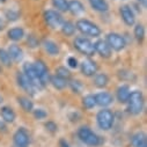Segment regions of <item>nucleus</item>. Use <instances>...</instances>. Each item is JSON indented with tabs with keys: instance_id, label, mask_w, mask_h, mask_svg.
Here are the masks:
<instances>
[{
	"instance_id": "f257e3e1",
	"label": "nucleus",
	"mask_w": 147,
	"mask_h": 147,
	"mask_svg": "<svg viewBox=\"0 0 147 147\" xmlns=\"http://www.w3.org/2000/svg\"><path fill=\"white\" fill-rule=\"evenodd\" d=\"M127 104H129V111L132 115H139L142 109H144V96L142 93L139 90H134L132 93H130L129 100H127Z\"/></svg>"
},
{
	"instance_id": "f03ea898",
	"label": "nucleus",
	"mask_w": 147,
	"mask_h": 147,
	"mask_svg": "<svg viewBox=\"0 0 147 147\" xmlns=\"http://www.w3.org/2000/svg\"><path fill=\"white\" fill-rule=\"evenodd\" d=\"M78 137L80 138V140L82 142H85L86 145L92 146V147H96V146L102 144L101 138L96 133H94L88 126L80 127L79 131H78Z\"/></svg>"
},
{
	"instance_id": "7ed1b4c3",
	"label": "nucleus",
	"mask_w": 147,
	"mask_h": 147,
	"mask_svg": "<svg viewBox=\"0 0 147 147\" xmlns=\"http://www.w3.org/2000/svg\"><path fill=\"white\" fill-rule=\"evenodd\" d=\"M114 114L110 111L109 109H103L101 111H98L97 116H96V121H97V125L100 126V129L107 131L110 130L114 124Z\"/></svg>"
},
{
	"instance_id": "20e7f679",
	"label": "nucleus",
	"mask_w": 147,
	"mask_h": 147,
	"mask_svg": "<svg viewBox=\"0 0 147 147\" xmlns=\"http://www.w3.org/2000/svg\"><path fill=\"white\" fill-rule=\"evenodd\" d=\"M77 29L81 34L93 36V37H97V36H100V34H101L100 28L95 23H93L88 20H79L77 22Z\"/></svg>"
},
{
	"instance_id": "39448f33",
	"label": "nucleus",
	"mask_w": 147,
	"mask_h": 147,
	"mask_svg": "<svg viewBox=\"0 0 147 147\" xmlns=\"http://www.w3.org/2000/svg\"><path fill=\"white\" fill-rule=\"evenodd\" d=\"M23 74L28 78V80L31 82V85L36 88V90H40L43 88V85L41 84L37 74H36V71H35V67L32 64L30 63H26L23 65Z\"/></svg>"
},
{
	"instance_id": "423d86ee",
	"label": "nucleus",
	"mask_w": 147,
	"mask_h": 147,
	"mask_svg": "<svg viewBox=\"0 0 147 147\" xmlns=\"http://www.w3.org/2000/svg\"><path fill=\"white\" fill-rule=\"evenodd\" d=\"M74 47L84 55L86 56H93L95 53V48L94 43L85 37H77L74 40Z\"/></svg>"
},
{
	"instance_id": "0eeeda50",
	"label": "nucleus",
	"mask_w": 147,
	"mask_h": 147,
	"mask_svg": "<svg viewBox=\"0 0 147 147\" xmlns=\"http://www.w3.org/2000/svg\"><path fill=\"white\" fill-rule=\"evenodd\" d=\"M107 43L110 47V49H113L115 51H122L125 48V45H126V42H125L124 37H123V36H121L119 34H116V32L108 34V36H107Z\"/></svg>"
},
{
	"instance_id": "6e6552de",
	"label": "nucleus",
	"mask_w": 147,
	"mask_h": 147,
	"mask_svg": "<svg viewBox=\"0 0 147 147\" xmlns=\"http://www.w3.org/2000/svg\"><path fill=\"white\" fill-rule=\"evenodd\" d=\"M32 65L35 67L36 74H37L41 84L43 86H45L48 82H50V74H49V69H48L47 65L43 61H41V60L35 61V64H32Z\"/></svg>"
},
{
	"instance_id": "1a4fd4ad",
	"label": "nucleus",
	"mask_w": 147,
	"mask_h": 147,
	"mask_svg": "<svg viewBox=\"0 0 147 147\" xmlns=\"http://www.w3.org/2000/svg\"><path fill=\"white\" fill-rule=\"evenodd\" d=\"M44 20L47 22L48 26H50L51 28L56 29V28H59L61 27L63 24V18L61 15L56 12V11H47L44 13Z\"/></svg>"
},
{
	"instance_id": "9d476101",
	"label": "nucleus",
	"mask_w": 147,
	"mask_h": 147,
	"mask_svg": "<svg viewBox=\"0 0 147 147\" xmlns=\"http://www.w3.org/2000/svg\"><path fill=\"white\" fill-rule=\"evenodd\" d=\"M14 140V146L15 147H28L29 145V133L24 127H20L13 137Z\"/></svg>"
},
{
	"instance_id": "9b49d317",
	"label": "nucleus",
	"mask_w": 147,
	"mask_h": 147,
	"mask_svg": "<svg viewBox=\"0 0 147 147\" xmlns=\"http://www.w3.org/2000/svg\"><path fill=\"white\" fill-rule=\"evenodd\" d=\"M81 72L86 77H93L97 72V64L94 60L86 59L81 63Z\"/></svg>"
},
{
	"instance_id": "f8f14e48",
	"label": "nucleus",
	"mask_w": 147,
	"mask_h": 147,
	"mask_svg": "<svg viewBox=\"0 0 147 147\" xmlns=\"http://www.w3.org/2000/svg\"><path fill=\"white\" fill-rule=\"evenodd\" d=\"M16 79H18V84H19V86H20L23 90H26L27 93H29V94H31V95L35 94L36 88L31 85V82L28 80V78L23 74V73H18Z\"/></svg>"
},
{
	"instance_id": "ddd939ff",
	"label": "nucleus",
	"mask_w": 147,
	"mask_h": 147,
	"mask_svg": "<svg viewBox=\"0 0 147 147\" xmlns=\"http://www.w3.org/2000/svg\"><path fill=\"white\" fill-rule=\"evenodd\" d=\"M121 15H122V19L125 22V24H127V26H133L134 24L136 18H134V13L130 8V6L123 5L121 7Z\"/></svg>"
},
{
	"instance_id": "4468645a",
	"label": "nucleus",
	"mask_w": 147,
	"mask_h": 147,
	"mask_svg": "<svg viewBox=\"0 0 147 147\" xmlns=\"http://www.w3.org/2000/svg\"><path fill=\"white\" fill-rule=\"evenodd\" d=\"M94 48H95V52H97L103 58H109L111 56V49H110V47L105 41H102V40L97 41L94 44Z\"/></svg>"
},
{
	"instance_id": "2eb2a0df",
	"label": "nucleus",
	"mask_w": 147,
	"mask_h": 147,
	"mask_svg": "<svg viewBox=\"0 0 147 147\" xmlns=\"http://www.w3.org/2000/svg\"><path fill=\"white\" fill-rule=\"evenodd\" d=\"M94 98H95L96 104H98L100 107H108L114 101L113 95L107 93V92H102V93H98V94L94 95Z\"/></svg>"
},
{
	"instance_id": "dca6fc26",
	"label": "nucleus",
	"mask_w": 147,
	"mask_h": 147,
	"mask_svg": "<svg viewBox=\"0 0 147 147\" xmlns=\"http://www.w3.org/2000/svg\"><path fill=\"white\" fill-rule=\"evenodd\" d=\"M8 55H9V57H11V59H13L14 61H20L21 59H22V57H23V51H22V49L19 47V45H15V44H13V45H11L9 48H8Z\"/></svg>"
},
{
	"instance_id": "f3484780",
	"label": "nucleus",
	"mask_w": 147,
	"mask_h": 147,
	"mask_svg": "<svg viewBox=\"0 0 147 147\" xmlns=\"http://www.w3.org/2000/svg\"><path fill=\"white\" fill-rule=\"evenodd\" d=\"M0 115H1L3 119L7 123H13L15 121V113L13 111V109H11L9 107H3L0 109Z\"/></svg>"
},
{
	"instance_id": "a211bd4d",
	"label": "nucleus",
	"mask_w": 147,
	"mask_h": 147,
	"mask_svg": "<svg viewBox=\"0 0 147 147\" xmlns=\"http://www.w3.org/2000/svg\"><path fill=\"white\" fill-rule=\"evenodd\" d=\"M130 88L126 85H122L121 87H118L117 89V98L121 103H126L130 96Z\"/></svg>"
},
{
	"instance_id": "6ab92c4d",
	"label": "nucleus",
	"mask_w": 147,
	"mask_h": 147,
	"mask_svg": "<svg viewBox=\"0 0 147 147\" xmlns=\"http://www.w3.org/2000/svg\"><path fill=\"white\" fill-rule=\"evenodd\" d=\"M68 11L71 13H73V14L78 15V14L84 13L85 7H84V5L79 1V0H71V1L68 3Z\"/></svg>"
},
{
	"instance_id": "aec40b11",
	"label": "nucleus",
	"mask_w": 147,
	"mask_h": 147,
	"mask_svg": "<svg viewBox=\"0 0 147 147\" xmlns=\"http://www.w3.org/2000/svg\"><path fill=\"white\" fill-rule=\"evenodd\" d=\"M89 4L92 8L97 12H107L109 9V5L105 0H89Z\"/></svg>"
},
{
	"instance_id": "412c9836",
	"label": "nucleus",
	"mask_w": 147,
	"mask_h": 147,
	"mask_svg": "<svg viewBox=\"0 0 147 147\" xmlns=\"http://www.w3.org/2000/svg\"><path fill=\"white\" fill-rule=\"evenodd\" d=\"M43 47L45 49V51L51 55V56H57L59 53V48L57 45V43H55L53 41H50V40H45L43 42Z\"/></svg>"
},
{
	"instance_id": "4be33fe9",
	"label": "nucleus",
	"mask_w": 147,
	"mask_h": 147,
	"mask_svg": "<svg viewBox=\"0 0 147 147\" xmlns=\"http://www.w3.org/2000/svg\"><path fill=\"white\" fill-rule=\"evenodd\" d=\"M131 144L134 147H141L142 145L146 144V134L144 132H137L136 134L132 136L131 138Z\"/></svg>"
},
{
	"instance_id": "5701e85b",
	"label": "nucleus",
	"mask_w": 147,
	"mask_h": 147,
	"mask_svg": "<svg viewBox=\"0 0 147 147\" xmlns=\"http://www.w3.org/2000/svg\"><path fill=\"white\" fill-rule=\"evenodd\" d=\"M18 101H19L20 105L22 107V109L24 110V111H27V113L32 111L34 103H32V101H31L30 98H28V97H26V96H20V97H18Z\"/></svg>"
},
{
	"instance_id": "b1692460",
	"label": "nucleus",
	"mask_w": 147,
	"mask_h": 147,
	"mask_svg": "<svg viewBox=\"0 0 147 147\" xmlns=\"http://www.w3.org/2000/svg\"><path fill=\"white\" fill-rule=\"evenodd\" d=\"M23 36H24V31L22 28H12L8 31V37L12 41H20L23 38Z\"/></svg>"
},
{
	"instance_id": "393cba45",
	"label": "nucleus",
	"mask_w": 147,
	"mask_h": 147,
	"mask_svg": "<svg viewBox=\"0 0 147 147\" xmlns=\"http://www.w3.org/2000/svg\"><path fill=\"white\" fill-rule=\"evenodd\" d=\"M50 82L52 84V86L56 88V89H64L66 86H67V80L65 79H61L57 76L55 77H50Z\"/></svg>"
},
{
	"instance_id": "a878e982",
	"label": "nucleus",
	"mask_w": 147,
	"mask_h": 147,
	"mask_svg": "<svg viewBox=\"0 0 147 147\" xmlns=\"http://www.w3.org/2000/svg\"><path fill=\"white\" fill-rule=\"evenodd\" d=\"M108 82H109V78L107 77V74H104V73H100V74H97L94 79V84L98 88L105 87L108 85Z\"/></svg>"
},
{
	"instance_id": "bb28decb",
	"label": "nucleus",
	"mask_w": 147,
	"mask_h": 147,
	"mask_svg": "<svg viewBox=\"0 0 147 147\" xmlns=\"http://www.w3.org/2000/svg\"><path fill=\"white\" fill-rule=\"evenodd\" d=\"M61 30L66 36H72L76 31V26L73 24L72 22H69V21H66V22H63Z\"/></svg>"
},
{
	"instance_id": "cd10ccee",
	"label": "nucleus",
	"mask_w": 147,
	"mask_h": 147,
	"mask_svg": "<svg viewBox=\"0 0 147 147\" xmlns=\"http://www.w3.org/2000/svg\"><path fill=\"white\" fill-rule=\"evenodd\" d=\"M52 4L60 12L68 11V1L67 0H52Z\"/></svg>"
},
{
	"instance_id": "c85d7f7f",
	"label": "nucleus",
	"mask_w": 147,
	"mask_h": 147,
	"mask_svg": "<svg viewBox=\"0 0 147 147\" xmlns=\"http://www.w3.org/2000/svg\"><path fill=\"white\" fill-rule=\"evenodd\" d=\"M56 73H57V74H56L57 77H59V78H61V79H65V80H68V79L71 78V72H69L66 67H64V66L57 67Z\"/></svg>"
},
{
	"instance_id": "c756f323",
	"label": "nucleus",
	"mask_w": 147,
	"mask_h": 147,
	"mask_svg": "<svg viewBox=\"0 0 147 147\" xmlns=\"http://www.w3.org/2000/svg\"><path fill=\"white\" fill-rule=\"evenodd\" d=\"M0 61L5 66H11L12 65V59L8 55V52L4 49H0Z\"/></svg>"
},
{
	"instance_id": "7c9ffc66",
	"label": "nucleus",
	"mask_w": 147,
	"mask_h": 147,
	"mask_svg": "<svg viewBox=\"0 0 147 147\" xmlns=\"http://www.w3.org/2000/svg\"><path fill=\"white\" fill-rule=\"evenodd\" d=\"M82 104L86 109H92L96 105V102H95V98H94V95H87L84 97L82 100Z\"/></svg>"
},
{
	"instance_id": "2f4dec72",
	"label": "nucleus",
	"mask_w": 147,
	"mask_h": 147,
	"mask_svg": "<svg viewBox=\"0 0 147 147\" xmlns=\"http://www.w3.org/2000/svg\"><path fill=\"white\" fill-rule=\"evenodd\" d=\"M134 36L138 41H141L145 36V29H144V26L142 24H137L134 27Z\"/></svg>"
},
{
	"instance_id": "473e14b6",
	"label": "nucleus",
	"mask_w": 147,
	"mask_h": 147,
	"mask_svg": "<svg viewBox=\"0 0 147 147\" xmlns=\"http://www.w3.org/2000/svg\"><path fill=\"white\" fill-rule=\"evenodd\" d=\"M71 87H72V90L74 92V93H80L81 89L84 88L82 84L79 81V80H74V81H72L71 82Z\"/></svg>"
},
{
	"instance_id": "72a5a7b5",
	"label": "nucleus",
	"mask_w": 147,
	"mask_h": 147,
	"mask_svg": "<svg viewBox=\"0 0 147 147\" xmlns=\"http://www.w3.org/2000/svg\"><path fill=\"white\" fill-rule=\"evenodd\" d=\"M34 116L36 119H43L47 117V113L43 109H36V110H34Z\"/></svg>"
},
{
	"instance_id": "f704fd0d",
	"label": "nucleus",
	"mask_w": 147,
	"mask_h": 147,
	"mask_svg": "<svg viewBox=\"0 0 147 147\" xmlns=\"http://www.w3.org/2000/svg\"><path fill=\"white\" fill-rule=\"evenodd\" d=\"M45 127L50 131V132H56L57 130H58V126H57V124L56 123H53V122H48L47 124H45Z\"/></svg>"
},
{
	"instance_id": "c9c22d12",
	"label": "nucleus",
	"mask_w": 147,
	"mask_h": 147,
	"mask_svg": "<svg viewBox=\"0 0 147 147\" xmlns=\"http://www.w3.org/2000/svg\"><path fill=\"white\" fill-rule=\"evenodd\" d=\"M28 44L31 47V48H35V47H37L38 45V43H37V41H36V38H35V36H29L28 37Z\"/></svg>"
},
{
	"instance_id": "e433bc0d",
	"label": "nucleus",
	"mask_w": 147,
	"mask_h": 147,
	"mask_svg": "<svg viewBox=\"0 0 147 147\" xmlns=\"http://www.w3.org/2000/svg\"><path fill=\"white\" fill-rule=\"evenodd\" d=\"M67 63H68V65H69L72 68L78 67V60H77L74 57H69L68 60H67Z\"/></svg>"
},
{
	"instance_id": "4c0bfd02",
	"label": "nucleus",
	"mask_w": 147,
	"mask_h": 147,
	"mask_svg": "<svg viewBox=\"0 0 147 147\" xmlns=\"http://www.w3.org/2000/svg\"><path fill=\"white\" fill-rule=\"evenodd\" d=\"M6 14H7L8 19H9L11 21H15V20H18V18H19L18 13H15V12H13V11H11V12H7Z\"/></svg>"
},
{
	"instance_id": "58836bf2",
	"label": "nucleus",
	"mask_w": 147,
	"mask_h": 147,
	"mask_svg": "<svg viewBox=\"0 0 147 147\" xmlns=\"http://www.w3.org/2000/svg\"><path fill=\"white\" fill-rule=\"evenodd\" d=\"M59 146H60V147H69L68 142H67L65 139H60V140H59Z\"/></svg>"
},
{
	"instance_id": "ea45409f",
	"label": "nucleus",
	"mask_w": 147,
	"mask_h": 147,
	"mask_svg": "<svg viewBox=\"0 0 147 147\" xmlns=\"http://www.w3.org/2000/svg\"><path fill=\"white\" fill-rule=\"evenodd\" d=\"M5 27H6V23H5V21L0 18V30H4L5 29Z\"/></svg>"
},
{
	"instance_id": "a19ab883",
	"label": "nucleus",
	"mask_w": 147,
	"mask_h": 147,
	"mask_svg": "<svg viewBox=\"0 0 147 147\" xmlns=\"http://www.w3.org/2000/svg\"><path fill=\"white\" fill-rule=\"evenodd\" d=\"M139 3H140L144 7H146V6H147V0H139Z\"/></svg>"
},
{
	"instance_id": "79ce46f5",
	"label": "nucleus",
	"mask_w": 147,
	"mask_h": 147,
	"mask_svg": "<svg viewBox=\"0 0 147 147\" xmlns=\"http://www.w3.org/2000/svg\"><path fill=\"white\" fill-rule=\"evenodd\" d=\"M0 130H5V125L3 123H0Z\"/></svg>"
},
{
	"instance_id": "37998d69",
	"label": "nucleus",
	"mask_w": 147,
	"mask_h": 147,
	"mask_svg": "<svg viewBox=\"0 0 147 147\" xmlns=\"http://www.w3.org/2000/svg\"><path fill=\"white\" fill-rule=\"evenodd\" d=\"M3 101H4V98H3V96H1V95H0V104L3 103Z\"/></svg>"
},
{
	"instance_id": "c03bdc74",
	"label": "nucleus",
	"mask_w": 147,
	"mask_h": 147,
	"mask_svg": "<svg viewBox=\"0 0 147 147\" xmlns=\"http://www.w3.org/2000/svg\"><path fill=\"white\" fill-rule=\"evenodd\" d=\"M141 147H147V144H145V145H142Z\"/></svg>"
},
{
	"instance_id": "a18cd8bd",
	"label": "nucleus",
	"mask_w": 147,
	"mask_h": 147,
	"mask_svg": "<svg viewBox=\"0 0 147 147\" xmlns=\"http://www.w3.org/2000/svg\"><path fill=\"white\" fill-rule=\"evenodd\" d=\"M0 72H1V66H0Z\"/></svg>"
}]
</instances>
